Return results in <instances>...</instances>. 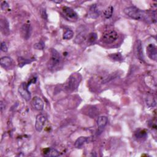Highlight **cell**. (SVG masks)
I'll use <instances>...</instances> for the list:
<instances>
[{"label": "cell", "mask_w": 157, "mask_h": 157, "mask_svg": "<svg viewBox=\"0 0 157 157\" xmlns=\"http://www.w3.org/2000/svg\"><path fill=\"white\" fill-rule=\"evenodd\" d=\"M124 13L130 18L136 20L156 22L155 12L143 11L135 6H130L124 9Z\"/></svg>", "instance_id": "cell-1"}, {"label": "cell", "mask_w": 157, "mask_h": 157, "mask_svg": "<svg viewBox=\"0 0 157 157\" xmlns=\"http://www.w3.org/2000/svg\"><path fill=\"white\" fill-rule=\"evenodd\" d=\"M82 80V76L79 73L71 74L65 83L64 88L68 92H72L77 89Z\"/></svg>", "instance_id": "cell-2"}, {"label": "cell", "mask_w": 157, "mask_h": 157, "mask_svg": "<svg viewBox=\"0 0 157 157\" xmlns=\"http://www.w3.org/2000/svg\"><path fill=\"white\" fill-rule=\"evenodd\" d=\"M51 53V55L49 63H48V67L50 69H55L61 63L62 57L59 52L54 49H52Z\"/></svg>", "instance_id": "cell-3"}, {"label": "cell", "mask_w": 157, "mask_h": 157, "mask_svg": "<svg viewBox=\"0 0 157 157\" xmlns=\"http://www.w3.org/2000/svg\"><path fill=\"white\" fill-rule=\"evenodd\" d=\"M118 38V34L114 30H110L105 32L101 37V41L105 44H112Z\"/></svg>", "instance_id": "cell-4"}, {"label": "cell", "mask_w": 157, "mask_h": 157, "mask_svg": "<svg viewBox=\"0 0 157 157\" xmlns=\"http://www.w3.org/2000/svg\"><path fill=\"white\" fill-rule=\"evenodd\" d=\"M28 84H27L25 82H23L20 84V86L18 89L19 94L27 101H28L31 100V93L28 90Z\"/></svg>", "instance_id": "cell-5"}, {"label": "cell", "mask_w": 157, "mask_h": 157, "mask_svg": "<svg viewBox=\"0 0 157 157\" xmlns=\"http://www.w3.org/2000/svg\"><path fill=\"white\" fill-rule=\"evenodd\" d=\"M47 118L45 115L43 114H40L37 115L36 118V123H35V128L36 131L40 132L42 130L46 122Z\"/></svg>", "instance_id": "cell-6"}, {"label": "cell", "mask_w": 157, "mask_h": 157, "mask_svg": "<svg viewBox=\"0 0 157 157\" xmlns=\"http://www.w3.org/2000/svg\"><path fill=\"white\" fill-rule=\"evenodd\" d=\"M62 11L65 17L68 20L71 21H76L77 20L78 16L77 13L71 7L64 6L62 9Z\"/></svg>", "instance_id": "cell-7"}, {"label": "cell", "mask_w": 157, "mask_h": 157, "mask_svg": "<svg viewBox=\"0 0 157 157\" xmlns=\"http://www.w3.org/2000/svg\"><path fill=\"white\" fill-rule=\"evenodd\" d=\"M21 34L24 39L28 40L32 33V27L30 24H24L21 28Z\"/></svg>", "instance_id": "cell-8"}, {"label": "cell", "mask_w": 157, "mask_h": 157, "mask_svg": "<svg viewBox=\"0 0 157 157\" xmlns=\"http://www.w3.org/2000/svg\"><path fill=\"white\" fill-rule=\"evenodd\" d=\"M147 54L149 57L153 60V61H156L157 59V51L156 47L154 44H150L147 47Z\"/></svg>", "instance_id": "cell-9"}, {"label": "cell", "mask_w": 157, "mask_h": 157, "mask_svg": "<svg viewBox=\"0 0 157 157\" xmlns=\"http://www.w3.org/2000/svg\"><path fill=\"white\" fill-rule=\"evenodd\" d=\"M31 104L33 107L37 111H42L44 109V102L38 96H35L31 101Z\"/></svg>", "instance_id": "cell-10"}, {"label": "cell", "mask_w": 157, "mask_h": 157, "mask_svg": "<svg viewBox=\"0 0 157 157\" xmlns=\"http://www.w3.org/2000/svg\"><path fill=\"white\" fill-rule=\"evenodd\" d=\"M13 59L9 57H3L0 60V64L2 67L6 69H9L13 65Z\"/></svg>", "instance_id": "cell-11"}, {"label": "cell", "mask_w": 157, "mask_h": 157, "mask_svg": "<svg viewBox=\"0 0 157 157\" xmlns=\"http://www.w3.org/2000/svg\"><path fill=\"white\" fill-rule=\"evenodd\" d=\"M89 16L92 19H96L98 18L100 16V12L97 8L96 4H93L89 9Z\"/></svg>", "instance_id": "cell-12"}, {"label": "cell", "mask_w": 157, "mask_h": 157, "mask_svg": "<svg viewBox=\"0 0 157 157\" xmlns=\"http://www.w3.org/2000/svg\"><path fill=\"white\" fill-rule=\"evenodd\" d=\"M136 54L139 60H142V61H144V57L143 54L142 45V42L140 40H138L137 41V44L136 47Z\"/></svg>", "instance_id": "cell-13"}, {"label": "cell", "mask_w": 157, "mask_h": 157, "mask_svg": "<svg viewBox=\"0 0 157 157\" xmlns=\"http://www.w3.org/2000/svg\"><path fill=\"white\" fill-rule=\"evenodd\" d=\"M0 25H1V32L4 35H8L9 33V26L7 20L6 19H2L0 23Z\"/></svg>", "instance_id": "cell-14"}, {"label": "cell", "mask_w": 157, "mask_h": 157, "mask_svg": "<svg viewBox=\"0 0 157 157\" xmlns=\"http://www.w3.org/2000/svg\"><path fill=\"white\" fill-rule=\"evenodd\" d=\"M108 122V119L106 116H100L98 118L97 125L100 129H103L107 125Z\"/></svg>", "instance_id": "cell-15"}, {"label": "cell", "mask_w": 157, "mask_h": 157, "mask_svg": "<svg viewBox=\"0 0 157 157\" xmlns=\"http://www.w3.org/2000/svg\"><path fill=\"white\" fill-rule=\"evenodd\" d=\"M88 139H88L87 137L82 136V137L79 138L75 142V144H74L75 147H76L77 149L81 148L84 144L87 142Z\"/></svg>", "instance_id": "cell-16"}, {"label": "cell", "mask_w": 157, "mask_h": 157, "mask_svg": "<svg viewBox=\"0 0 157 157\" xmlns=\"http://www.w3.org/2000/svg\"><path fill=\"white\" fill-rule=\"evenodd\" d=\"M60 153L58 150H57L55 149H48L45 150L44 155L47 156H52L55 157L59 156Z\"/></svg>", "instance_id": "cell-17"}, {"label": "cell", "mask_w": 157, "mask_h": 157, "mask_svg": "<svg viewBox=\"0 0 157 157\" xmlns=\"http://www.w3.org/2000/svg\"><path fill=\"white\" fill-rule=\"evenodd\" d=\"M146 103L149 107H153L156 104L155 98L152 95H149L147 96L146 98Z\"/></svg>", "instance_id": "cell-18"}, {"label": "cell", "mask_w": 157, "mask_h": 157, "mask_svg": "<svg viewBox=\"0 0 157 157\" xmlns=\"http://www.w3.org/2000/svg\"><path fill=\"white\" fill-rule=\"evenodd\" d=\"M114 13V7L112 6L107 7L104 12V16L106 19H110L113 14Z\"/></svg>", "instance_id": "cell-19"}, {"label": "cell", "mask_w": 157, "mask_h": 157, "mask_svg": "<svg viewBox=\"0 0 157 157\" xmlns=\"http://www.w3.org/2000/svg\"><path fill=\"white\" fill-rule=\"evenodd\" d=\"M85 38H86V33L84 32L83 30H82V31L79 32L77 34V36H76V39H75V42L77 44H79V43H80L81 42H82L84 40Z\"/></svg>", "instance_id": "cell-20"}, {"label": "cell", "mask_w": 157, "mask_h": 157, "mask_svg": "<svg viewBox=\"0 0 157 157\" xmlns=\"http://www.w3.org/2000/svg\"><path fill=\"white\" fill-rule=\"evenodd\" d=\"M147 135V131L144 129H139L135 133V136L138 139L146 138Z\"/></svg>", "instance_id": "cell-21"}, {"label": "cell", "mask_w": 157, "mask_h": 157, "mask_svg": "<svg viewBox=\"0 0 157 157\" xmlns=\"http://www.w3.org/2000/svg\"><path fill=\"white\" fill-rule=\"evenodd\" d=\"M74 36V32L71 30H68L65 31V33L63 34V38L66 40H69Z\"/></svg>", "instance_id": "cell-22"}, {"label": "cell", "mask_w": 157, "mask_h": 157, "mask_svg": "<svg viewBox=\"0 0 157 157\" xmlns=\"http://www.w3.org/2000/svg\"><path fill=\"white\" fill-rule=\"evenodd\" d=\"M109 57L111 58V59L115 60V61H122L124 60L122 55H121L120 53H115V54H112L109 55Z\"/></svg>", "instance_id": "cell-23"}, {"label": "cell", "mask_w": 157, "mask_h": 157, "mask_svg": "<svg viewBox=\"0 0 157 157\" xmlns=\"http://www.w3.org/2000/svg\"><path fill=\"white\" fill-rule=\"evenodd\" d=\"M18 61H19V66L20 67H22L23 66H24L25 65H27V64L31 62V61L30 60L23 58L22 57H19V58Z\"/></svg>", "instance_id": "cell-24"}, {"label": "cell", "mask_w": 157, "mask_h": 157, "mask_svg": "<svg viewBox=\"0 0 157 157\" xmlns=\"http://www.w3.org/2000/svg\"><path fill=\"white\" fill-rule=\"evenodd\" d=\"M97 38H98V36H97V34H96V33H92L89 35L88 41L89 42L93 43L96 41Z\"/></svg>", "instance_id": "cell-25"}, {"label": "cell", "mask_w": 157, "mask_h": 157, "mask_svg": "<svg viewBox=\"0 0 157 157\" xmlns=\"http://www.w3.org/2000/svg\"><path fill=\"white\" fill-rule=\"evenodd\" d=\"M44 47H45V44L43 41H40L39 42L36 43L34 45V47L37 50H42L44 48Z\"/></svg>", "instance_id": "cell-26"}, {"label": "cell", "mask_w": 157, "mask_h": 157, "mask_svg": "<svg viewBox=\"0 0 157 157\" xmlns=\"http://www.w3.org/2000/svg\"><path fill=\"white\" fill-rule=\"evenodd\" d=\"M7 46L4 42H2L1 44V51L4 52H6L7 51Z\"/></svg>", "instance_id": "cell-27"}, {"label": "cell", "mask_w": 157, "mask_h": 157, "mask_svg": "<svg viewBox=\"0 0 157 157\" xmlns=\"http://www.w3.org/2000/svg\"><path fill=\"white\" fill-rule=\"evenodd\" d=\"M1 7L2 9V10H5L6 9H7L9 7V4L6 1H3L1 3Z\"/></svg>", "instance_id": "cell-28"}, {"label": "cell", "mask_w": 157, "mask_h": 157, "mask_svg": "<svg viewBox=\"0 0 157 157\" xmlns=\"http://www.w3.org/2000/svg\"><path fill=\"white\" fill-rule=\"evenodd\" d=\"M41 15H42V17L44 19H45L47 20V14H46V12L44 10H43L42 12H41Z\"/></svg>", "instance_id": "cell-29"}, {"label": "cell", "mask_w": 157, "mask_h": 157, "mask_svg": "<svg viewBox=\"0 0 157 157\" xmlns=\"http://www.w3.org/2000/svg\"><path fill=\"white\" fill-rule=\"evenodd\" d=\"M3 109H4V106H3V102L1 101V112L3 111Z\"/></svg>", "instance_id": "cell-30"}]
</instances>
